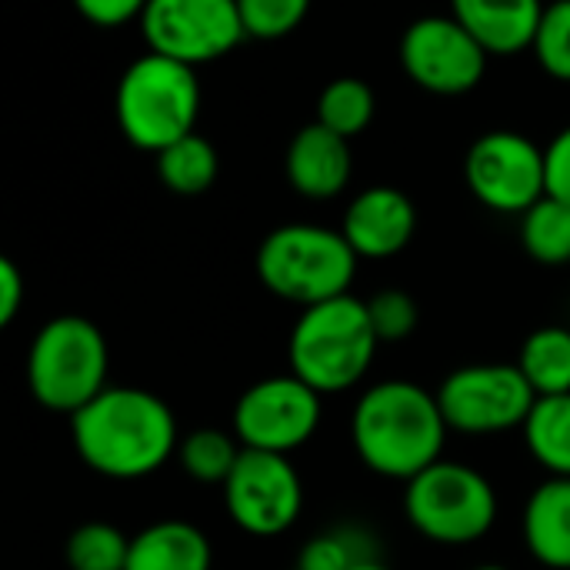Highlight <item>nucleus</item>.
<instances>
[{
  "label": "nucleus",
  "mask_w": 570,
  "mask_h": 570,
  "mask_svg": "<svg viewBox=\"0 0 570 570\" xmlns=\"http://www.w3.org/2000/svg\"><path fill=\"white\" fill-rule=\"evenodd\" d=\"M367 314H371V324L381 337V344H394V341H407L417 324H421V311H417V301L407 294V291H397V287H387V291H377L371 301H367Z\"/></svg>",
  "instance_id": "c85d7f7f"
},
{
  "label": "nucleus",
  "mask_w": 570,
  "mask_h": 570,
  "mask_svg": "<svg viewBox=\"0 0 570 570\" xmlns=\"http://www.w3.org/2000/svg\"><path fill=\"white\" fill-rule=\"evenodd\" d=\"M474 570H511V568H504V564H478Z\"/></svg>",
  "instance_id": "72a5a7b5"
},
{
  "label": "nucleus",
  "mask_w": 570,
  "mask_h": 570,
  "mask_svg": "<svg viewBox=\"0 0 570 570\" xmlns=\"http://www.w3.org/2000/svg\"><path fill=\"white\" fill-rule=\"evenodd\" d=\"M137 23L147 50L190 67L227 57L247 37L237 0H150Z\"/></svg>",
  "instance_id": "9b49d317"
},
{
  "label": "nucleus",
  "mask_w": 570,
  "mask_h": 570,
  "mask_svg": "<svg viewBox=\"0 0 570 570\" xmlns=\"http://www.w3.org/2000/svg\"><path fill=\"white\" fill-rule=\"evenodd\" d=\"M528 554L548 570H570V478H548L521 511Z\"/></svg>",
  "instance_id": "f3484780"
},
{
  "label": "nucleus",
  "mask_w": 570,
  "mask_h": 570,
  "mask_svg": "<svg viewBox=\"0 0 570 570\" xmlns=\"http://www.w3.org/2000/svg\"><path fill=\"white\" fill-rule=\"evenodd\" d=\"M521 247L544 267L570 264V204L548 194L521 214Z\"/></svg>",
  "instance_id": "4be33fe9"
},
{
  "label": "nucleus",
  "mask_w": 570,
  "mask_h": 570,
  "mask_svg": "<svg viewBox=\"0 0 570 570\" xmlns=\"http://www.w3.org/2000/svg\"><path fill=\"white\" fill-rule=\"evenodd\" d=\"M397 57L411 83L438 97L471 94L488 73V50L451 17H417L397 43Z\"/></svg>",
  "instance_id": "ddd939ff"
},
{
  "label": "nucleus",
  "mask_w": 570,
  "mask_h": 570,
  "mask_svg": "<svg viewBox=\"0 0 570 570\" xmlns=\"http://www.w3.org/2000/svg\"><path fill=\"white\" fill-rule=\"evenodd\" d=\"M531 50L551 80L570 83V0H554L544 7Z\"/></svg>",
  "instance_id": "bb28decb"
},
{
  "label": "nucleus",
  "mask_w": 570,
  "mask_h": 570,
  "mask_svg": "<svg viewBox=\"0 0 570 570\" xmlns=\"http://www.w3.org/2000/svg\"><path fill=\"white\" fill-rule=\"evenodd\" d=\"M214 548L190 521L164 518L130 538L127 570H210Z\"/></svg>",
  "instance_id": "a211bd4d"
},
{
  "label": "nucleus",
  "mask_w": 570,
  "mask_h": 570,
  "mask_svg": "<svg viewBox=\"0 0 570 570\" xmlns=\"http://www.w3.org/2000/svg\"><path fill=\"white\" fill-rule=\"evenodd\" d=\"M498 491L471 464L438 461L404 484L407 524L431 544L468 548L498 524Z\"/></svg>",
  "instance_id": "0eeeda50"
},
{
  "label": "nucleus",
  "mask_w": 570,
  "mask_h": 570,
  "mask_svg": "<svg viewBox=\"0 0 570 570\" xmlns=\"http://www.w3.org/2000/svg\"><path fill=\"white\" fill-rule=\"evenodd\" d=\"M464 184L494 214H528L548 197L544 147L521 130H488L468 147Z\"/></svg>",
  "instance_id": "9d476101"
},
{
  "label": "nucleus",
  "mask_w": 570,
  "mask_h": 570,
  "mask_svg": "<svg viewBox=\"0 0 570 570\" xmlns=\"http://www.w3.org/2000/svg\"><path fill=\"white\" fill-rule=\"evenodd\" d=\"M284 174L301 197L334 200L347 190L354 174L351 140L314 120L291 137L284 154Z\"/></svg>",
  "instance_id": "2eb2a0df"
},
{
  "label": "nucleus",
  "mask_w": 570,
  "mask_h": 570,
  "mask_svg": "<svg viewBox=\"0 0 570 570\" xmlns=\"http://www.w3.org/2000/svg\"><path fill=\"white\" fill-rule=\"evenodd\" d=\"M444 421L464 438H494L524 428L538 394L518 364H468L434 391Z\"/></svg>",
  "instance_id": "6e6552de"
},
{
  "label": "nucleus",
  "mask_w": 570,
  "mask_h": 570,
  "mask_svg": "<svg viewBox=\"0 0 570 570\" xmlns=\"http://www.w3.org/2000/svg\"><path fill=\"white\" fill-rule=\"evenodd\" d=\"M114 110L127 144L160 154L167 144L194 134L200 114V80L190 63L147 50L120 73Z\"/></svg>",
  "instance_id": "39448f33"
},
{
  "label": "nucleus",
  "mask_w": 570,
  "mask_h": 570,
  "mask_svg": "<svg viewBox=\"0 0 570 570\" xmlns=\"http://www.w3.org/2000/svg\"><path fill=\"white\" fill-rule=\"evenodd\" d=\"M377 331L367 301L354 294L304 307L287 337V364L321 397L357 387L377 354Z\"/></svg>",
  "instance_id": "7ed1b4c3"
},
{
  "label": "nucleus",
  "mask_w": 570,
  "mask_h": 570,
  "mask_svg": "<svg viewBox=\"0 0 570 570\" xmlns=\"http://www.w3.org/2000/svg\"><path fill=\"white\" fill-rule=\"evenodd\" d=\"M220 491L230 524L250 538H281L304 511L301 474L284 454L244 448Z\"/></svg>",
  "instance_id": "f8f14e48"
},
{
  "label": "nucleus",
  "mask_w": 570,
  "mask_h": 570,
  "mask_svg": "<svg viewBox=\"0 0 570 570\" xmlns=\"http://www.w3.org/2000/svg\"><path fill=\"white\" fill-rule=\"evenodd\" d=\"M63 558L70 570H127L130 538L107 521H87L70 531Z\"/></svg>",
  "instance_id": "393cba45"
},
{
  "label": "nucleus",
  "mask_w": 570,
  "mask_h": 570,
  "mask_svg": "<svg viewBox=\"0 0 570 570\" xmlns=\"http://www.w3.org/2000/svg\"><path fill=\"white\" fill-rule=\"evenodd\" d=\"M544 160H548V194L570 204V127H564L544 147Z\"/></svg>",
  "instance_id": "7c9ffc66"
},
{
  "label": "nucleus",
  "mask_w": 570,
  "mask_h": 570,
  "mask_svg": "<svg viewBox=\"0 0 570 570\" xmlns=\"http://www.w3.org/2000/svg\"><path fill=\"white\" fill-rule=\"evenodd\" d=\"M70 3L87 23L114 30V27H124L130 20H140V13L147 10L150 0H70Z\"/></svg>",
  "instance_id": "c756f323"
},
{
  "label": "nucleus",
  "mask_w": 570,
  "mask_h": 570,
  "mask_svg": "<svg viewBox=\"0 0 570 570\" xmlns=\"http://www.w3.org/2000/svg\"><path fill=\"white\" fill-rule=\"evenodd\" d=\"M27 297V281L10 257H0V327H10Z\"/></svg>",
  "instance_id": "2f4dec72"
},
{
  "label": "nucleus",
  "mask_w": 570,
  "mask_h": 570,
  "mask_svg": "<svg viewBox=\"0 0 570 570\" xmlns=\"http://www.w3.org/2000/svg\"><path fill=\"white\" fill-rule=\"evenodd\" d=\"M240 441L234 431H220V428H197L187 438H180L177 444V461L180 471L197 481V484H220L230 478L237 458H240Z\"/></svg>",
  "instance_id": "b1692460"
},
{
  "label": "nucleus",
  "mask_w": 570,
  "mask_h": 570,
  "mask_svg": "<svg viewBox=\"0 0 570 570\" xmlns=\"http://www.w3.org/2000/svg\"><path fill=\"white\" fill-rule=\"evenodd\" d=\"M417 230V210L411 197L391 184H374L361 190L341 220V234L361 261L397 257Z\"/></svg>",
  "instance_id": "4468645a"
},
{
  "label": "nucleus",
  "mask_w": 570,
  "mask_h": 570,
  "mask_svg": "<svg viewBox=\"0 0 570 570\" xmlns=\"http://www.w3.org/2000/svg\"><path fill=\"white\" fill-rule=\"evenodd\" d=\"M357 254L341 230L321 224L274 227L254 257L257 281L281 301L304 307L351 294Z\"/></svg>",
  "instance_id": "20e7f679"
},
{
  "label": "nucleus",
  "mask_w": 570,
  "mask_h": 570,
  "mask_svg": "<svg viewBox=\"0 0 570 570\" xmlns=\"http://www.w3.org/2000/svg\"><path fill=\"white\" fill-rule=\"evenodd\" d=\"M321 417L324 397L314 387H307L297 374H274L250 384L237 397L230 431L247 451L291 458L317 434Z\"/></svg>",
  "instance_id": "1a4fd4ad"
},
{
  "label": "nucleus",
  "mask_w": 570,
  "mask_h": 570,
  "mask_svg": "<svg viewBox=\"0 0 570 570\" xmlns=\"http://www.w3.org/2000/svg\"><path fill=\"white\" fill-rule=\"evenodd\" d=\"M23 371L27 387L43 411L73 417L104 387H110V347L94 321L60 314L33 334Z\"/></svg>",
  "instance_id": "423d86ee"
},
{
  "label": "nucleus",
  "mask_w": 570,
  "mask_h": 570,
  "mask_svg": "<svg viewBox=\"0 0 570 570\" xmlns=\"http://www.w3.org/2000/svg\"><path fill=\"white\" fill-rule=\"evenodd\" d=\"M544 7V0H451V17L488 57H518L534 47Z\"/></svg>",
  "instance_id": "dca6fc26"
},
{
  "label": "nucleus",
  "mask_w": 570,
  "mask_h": 570,
  "mask_svg": "<svg viewBox=\"0 0 570 570\" xmlns=\"http://www.w3.org/2000/svg\"><path fill=\"white\" fill-rule=\"evenodd\" d=\"M451 428L438 394L414 381L371 384L351 414V444L357 461L387 481H411L441 461Z\"/></svg>",
  "instance_id": "f03ea898"
},
{
  "label": "nucleus",
  "mask_w": 570,
  "mask_h": 570,
  "mask_svg": "<svg viewBox=\"0 0 570 570\" xmlns=\"http://www.w3.org/2000/svg\"><path fill=\"white\" fill-rule=\"evenodd\" d=\"M294 570H297V568H294Z\"/></svg>",
  "instance_id": "f704fd0d"
},
{
  "label": "nucleus",
  "mask_w": 570,
  "mask_h": 570,
  "mask_svg": "<svg viewBox=\"0 0 570 570\" xmlns=\"http://www.w3.org/2000/svg\"><path fill=\"white\" fill-rule=\"evenodd\" d=\"M157 157V177L170 194L180 197H197L214 187L220 174V157L217 147L204 134H187L174 144H167Z\"/></svg>",
  "instance_id": "aec40b11"
},
{
  "label": "nucleus",
  "mask_w": 570,
  "mask_h": 570,
  "mask_svg": "<svg viewBox=\"0 0 570 570\" xmlns=\"http://www.w3.org/2000/svg\"><path fill=\"white\" fill-rule=\"evenodd\" d=\"M377 114V94L361 77H337L317 97V124L354 140L371 127Z\"/></svg>",
  "instance_id": "5701e85b"
},
{
  "label": "nucleus",
  "mask_w": 570,
  "mask_h": 570,
  "mask_svg": "<svg viewBox=\"0 0 570 570\" xmlns=\"http://www.w3.org/2000/svg\"><path fill=\"white\" fill-rule=\"evenodd\" d=\"M364 558H377L374 541L361 528H337L311 538L301 548L297 570H351Z\"/></svg>",
  "instance_id": "a878e982"
},
{
  "label": "nucleus",
  "mask_w": 570,
  "mask_h": 570,
  "mask_svg": "<svg viewBox=\"0 0 570 570\" xmlns=\"http://www.w3.org/2000/svg\"><path fill=\"white\" fill-rule=\"evenodd\" d=\"M518 367L534 387L538 397L570 394V331L568 327H538L524 337Z\"/></svg>",
  "instance_id": "412c9836"
},
{
  "label": "nucleus",
  "mask_w": 570,
  "mask_h": 570,
  "mask_svg": "<svg viewBox=\"0 0 570 570\" xmlns=\"http://www.w3.org/2000/svg\"><path fill=\"white\" fill-rule=\"evenodd\" d=\"M237 7H240L247 37L281 40L304 23L311 0H237Z\"/></svg>",
  "instance_id": "cd10ccee"
},
{
  "label": "nucleus",
  "mask_w": 570,
  "mask_h": 570,
  "mask_svg": "<svg viewBox=\"0 0 570 570\" xmlns=\"http://www.w3.org/2000/svg\"><path fill=\"white\" fill-rule=\"evenodd\" d=\"M351 570H391V568H387L381 558H364V561H357Z\"/></svg>",
  "instance_id": "473e14b6"
},
{
  "label": "nucleus",
  "mask_w": 570,
  "mask_h": 570,
  "mask_svg": "<svg viewBox=\"0 0 570 570\" xmlns=\"http://www.w3.org/2000/svg\"><path fill=\"white\" fill-rule=\"evenodd\" d=\"M521 434L548 478H570V394L538 397Z\"/></svg>",
  "instance_id": "6ab92c4d"
},
{
  "label": "nucleus",
  "mask_w": 570,
  "mask_h": 570,
  "mask_svg": "<svg viewBox=\"0 0 570 570\" xmlns=\"http://www.w3.org/2000/svg\"><path fill=\"white\" fill-rule=\"evenodd\" d=\"M70 441L94 474L140 481L177 454L180 434L174 411L154 391L110 384L70 417Z\"/></svg>",
  "instance_id": "f257e3e1"
}]
</instances>
